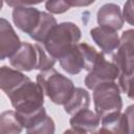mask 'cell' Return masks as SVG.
<instances>
[{
  "instance_id": "6da1fadb",
  "label": "cell",
  "mask_w": 134,
  "mask_h": 134,
  "mask_svg": "<svg viewBox=\"0 0 134 134\" xmlns=\"http://www.w3.org/2000/svg\"><path fill=\"white\" fill-rule=\"evenodd\" d=\"M7 97L21 125L25 129L45 112V108L43 107L44 91L38 83H34L30 79L14 90Z\"/></svg>"
},
{
  "instance_id": "7a4b0ae2",
  "label": "cell",
  "mask_w": 134,
  "mask_h": 134,
  "mask_svg": "<svg viewBox=\"0 0 134 134\" xmlns=\"http://www.w3.org/2000/svg\"><path fill=\"white\" fill-rule=\"evenodd\" d=\"M104 54L87 43H77L71 46L60 59V65L69 74H79L83 69L88 72Z\"/></svg>"
},
{
  "instance_id": "3957f363",
  "label": "cell",
  "mask_w": 134,
  "mask_h": 134,
  "mask_svg": "<svg viewBox=\"0 0 134 134\" xmlns=\"http://www.w3.org/2000/svg\"><path fill=\"white\" fill-rule=\"evenodd\" d=\"M82 32L77 25L72 22L57 24L43 42L45 50L52 58L59 60L71 46L77 44Z\"/></svg>"
},
{
  "instance_id": "277c9868",
  "label": "cell",
  "mask_w": 134,
  "mask_h": 134,
  "mask_svg": "<svg viewBox=\"0 0 134 134\" xmlns=\"http://www.w3.org/2000/svg\"><path fill=\"white\" fill-rule=\"evenodd\" d=\"M37 83L42 87L44 94L53 104L63 106L69 99L75 88L70 79L53 68L41 71L37 75Z\"/></svg>"
},
{
  "instance_id": "5b68a950",
  "label": "cell",
  "mask_w": 134,
  "mask_h": 134,
  "mask_svg": "<svg viewBox=\"0 0 134 134\" xmlns=\"http://www.w3.org/2000/svg\"><path fill=\"white\" fill-rule=\"evenodd\" d=\"M93 103L95 113L99 118L121 111L122 99L119 86L115 82H108L98 85L93 89Z\"/></svg>"
},
{
  "instance_id": "8992f818",
  "label": "cell",
  "mask_w": 134,
  "mask_h": 134,
  "mask_svg": "<svg viewBox=\"0 0 134 134\" xmlns=\"http://www.w3.org/2000/svg\"><path fill=\"white\" fill-rule=\"evenodd\" d=\"M119 76V69L118 67L112 62L106 61V59L103 57L98 60V62L95 64V66L90 70L85 77V85L88 89L93 90L98 85L108 83V82H114Z\"/></svg>"
},
{
  "instance_id": "52a82bcc",
  "label": "cell",
  "mask_w": 134,
  "mask_h": 134,
  "mask_svg": "<svg viewBox=\"0 0 134 134\" xmlns=\"http://www.w3.org/2000/svg\"><path fill=\"white\" fill-rule=\"evenodd\" d=\"M42 12L31 6H18L13 9V22L23 32L30 36L41 21Z\"/></svg>"
},
{
  "instance_id": "ba28073f",
  "label": "cell",
  "mask_w": 134,
  "mask_h": 134,
  "mask_svg": "<svg viewBox=\"0 0 134 134\" xmlns=\"http://www.w3.org/2000/svg\"><path fill=\"white\" fill-rule=\"evenodd\" d=\"M18 35L15 32L10 23L4 19H0V60L9 59L21 46Z\"/></svg>"
},
{
  "instance_id": "9c48e42d",
  "label": "cell",
  "mask_w": 134,
  "mask_h": 134,
  "mask_svg": "<svg viewBox=\"0 0 134 134\" xmlns=\"http://www.w3.org/2000/svg\"><path fill=\"white\" fill-rule=\"evenodd\" d=\"M37 63L38 52L36 46L27 42H22L20 48L9 58V64L20 71H30L36 69Z\"/></svg>"
},
{
  "instance_id": "30bf717a",
  "label": "cell",
  "mask_w": 134,
  "mask_h": 134,
  "mask_svg": "<svg viewBox=\"0 0 134 134\" xmlns=\"http://www.w3.org/2000/svg\"><path fill=\"white\" fill-rule=\"evenodd\" d=\"M90 36L100 50L106 54L113 53L119 46L120 38L117 30L107 26H97L90 30Z\"/></svg>"
},
{
  "instance_id": "8fae6325",
  "label": "cell",
  "mask_w": 134,
  "mask_h": 134,
  "mask_svg": "<svg viewBox=\"0 0 134 134\" xmlns=\"http://www.w3.org/2000/svg\"><path fill=\"white\" fill-rule=\"evenodd\" d=\"M71 130L66 132H75V133H93L97 131V128L100 124L99 116L92 112L89 109H84L75 114L69 120Z\"/></svg>"
},
{
  "instance_id": "7c38bea8",
  "label": "cell",
  "mask_w": 134,
  "mask_h": 134,
  "mask_svg": "<svg viewBox=\"0 0 134 134\" xmlns=\"http://www.w3.org/2000/svg\"><path fill=\"white\" fill-rule=\"evenodd\" d=\"M96 20L98 25L107 26L115 30L121 29L125 22L120 7L114 3L104 4L97 12Z\"/></svg>"
},
{
  "instance_id": "4fadbf2b",
  "label": "cell",
  "mask_w": 134,
  "mask_h": 134,
  "mask_svg": "<svg viewBox=\"0 0 134 134\" xmlns=\"http://www.w3.org/2000/svg\"><path fill=\"white\" fill-rule=\"evenodd\" d=\"M28 80L29 77L20 72V70L13 69L7 66H2L0 69V87L6 96Z\"/></svg>"
},
{
  "instance_id": "5bb4252c",
  "label": "cell",
  "mask_w": 134,
  "mask_h": 134,
  "mask_svg": "<svg viewBox=\"0 0 134 134\" xmlns=\"http://www.w3.org/2000/svg\"><path fill=\"white\" fill-rule=\"evenodd\" d=\"M102 128L99 133H128V122L125 113L114 112L100 118Z\"/></svg>"
},
{
  "instance_id": "9a60e30c",
  "label": "cell",
  "mask_w": 134,
  "mask_h": 134,
  "mask_svg": "<svg viewBox=\"0 0 134 134\" xmlns=\"http://www.w3.org/2000/svg\"><path fill=\"white\" fill-rule=\"evenodd\" d=\"M90 105V95L87 90L83 88H74L69 99L64 104V110L67 114L73 115L76 112L88 109Z\"/></svg>"
},
{
  "instance_id": "2e32d148",
  "label": "cell",
  "mask_w": 134,
  "mask_h": 134,
  "mask_svg": "<svg viewBox=\"0 0 134 134\" xmlns=\"http://www.w3.org/2000/svg\"><path fill=\"white\" fill-rule=\"evenodd\" d=\"M57 20L55 18L46 12H42L41 15V21L37 27V29L29 36L31 39H34L37 42L43 43L45 39L47 38L48 34L51 31V29L57 25Z\"/></svg>"
},
{
  "instance_id": "e0dca14e",
  "label": "cell",
  "mask_w": 134,
  "mask_h": 134,
  "mask_svg": "<svg viewBox=\"0 0 134 134\" xmlns=\"http://www.w3.org/2000/svg\"><path fill=\"white\" fill-rule=\"evenodd\" d=\"M23 126L21 125L16 111H5L0 115V132L6 133H21Z\"/></svg>"
},
{
  "instance_id": "ac0fdd59",
  "label": "cell",
  "mask_w": 134,
  "mask_h": 134,
  "mask_svg": "<svg viewBox=\"0 0 134 134\" xmlns=\"http://www.w3.org/2000/svg\"><path fill=\"white\" fill-rule=\"evenodd\" d=\"M112 62L119 69L118 79H127L134 73V57H129L115 50L112 57Z\"/></svg>"
},
{
  "instance_id": "d6986e66",
  "label": "cell",
  "mask_w": 134,
  "mask_h": 134,
  "mask_svg": "<svg viewBox=\"0 0 134 134\" xmlns=\"http://www.w3.org/2000/svg\"><path fill=\"white\" fill-rule=\"evenodd\" d=\"M116 50L122 54L134 57V29H127L121 34L119 46Z\"/></svg>"
},
{
  "instance_id": "ffe728a7",
  "label": "cell",
  "mask_w": 134,
  "mask_h": 134,
  "mask_svg": "<svg viewBox=\"0 0 134 134\" xmlns=\"http://www.w3.org/2000/svg\"><path fill=\"white\" fill-rule=\"evenodd\" d=\"M54 131H55L54 121L47 114L43 118H41L37 124H35L31 128L26 130V132L29 133V134H34V133H47V134H51V133H54Z\"/></svg>"
},
{
  "instance_id": "44dd1931",
  "label": "cell",
  "mask_w": 134,
  "mask_h": 134,
  "mask_svg": "<svg viewBox=\"0 0 134 134\" xmlns=\"http://www.w3.org/2000/svg\"><path fill=\"white\" fill-rule=\"evenodd\" d=\"M35 46L38 52V63H37L36 69L40 71H45V70L53 68L55 64V59L52 58L50 54H48V52L45 49H43L40 45L35 44Z\"/></svg>"
},
{
  "instance_id": "7402d4cb",
  "label": "cell",
  "mask_w": 134,
  "mask_h": 134,
  "mask_svg": "<svg viewBox=\"0 0 134 134\" xmlns=\"http://www.w3.org/2000/svg\"><path fill=\"white\" fill-rule=\"evenodd\" d=\"M45 8L50 14H63L69 10L71 7L67 3V0H47Z\"/></svg>"
},
{
  "instance_id": "603a6c76",
  "label": "cell",
  "mask_w": 134,
  "mask_h": 134,
  "mask_svg": "<svg viewBox=\"0 0 134 134\" xmlns=\"http://www.w3.org/2000/svg\"><path fill=\"white\" fill-rule=\"evenodd\" d=\"M118 86L129 98L134 100V73L127 79H118Z\"/></svg>"
},
{
  "instance_id": "cb8c5ba5",
  "label": "cell",
  "mask_w": 134,
  "mask_h": 134,
  "mask_svg": "<svg viewBox=\"0 0 134 134\" xmlns=\"http://www.w3.org/2000/svg\"><path fill=\"white\" fill-rule=\"evenodd\" d=\"M124 19L130 24L134 26V0H127L124 5L122 10Z\"/></svg>"
},
{
  "instance_id": "d4e9b609",
  "label": "cell",
  "mask_w": 134,
  "mask_h": 134,
  "mask_svg": "<svg viewBox=\"0 0 134 134\" xmlns=\"http://www.w3.org/2000/svg\"><path fill=\"white\" fill-rule=\"evenodd\" d=\"M10 7H18V6H29L42 3L44 0H2Z\"/></svg>"
},
{
  "instance_id": "484cf974",
  "label": "cell",
  "mask_w": 134,
  "mask_h": 134,
  "mask_svg": "<svg viewBox=\"0 0 134 134\" xmlns=\"http://www.w3.org/2000/svg\"><path fill=\"white\" fill-rule=\"evenodd\" d=\"M125 114L128 122V133H134V104L126 109Z\"/></svg>"
},
{
  "instance_id": "4316f807",
  "label": "cell",
  "mask_w": 134,
  "mask_h": 134,
  "mask_svg": "<svg viewBox=\"0 0 134 134\" xmlns=\"http://www.w3.org/2000/svg\"><path fill=\"white\" fill-rule=\"evenodd\" d=\"M95 0H67L70 7H84L92 4Z\"/></svg>"
}]
</instances>
